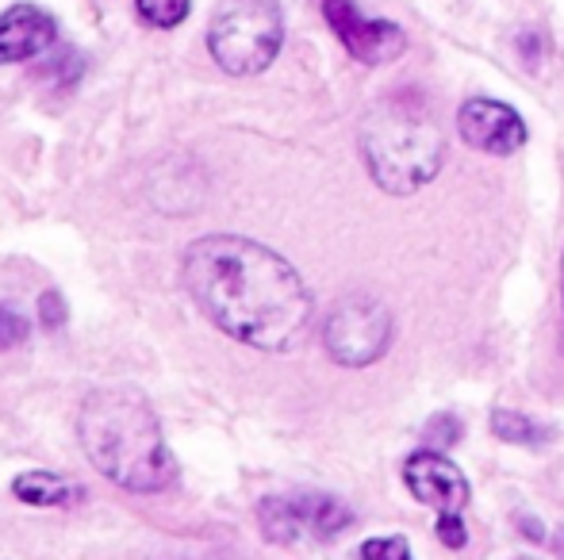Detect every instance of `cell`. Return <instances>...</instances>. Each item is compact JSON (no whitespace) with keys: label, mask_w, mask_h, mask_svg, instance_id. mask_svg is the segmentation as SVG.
Here are the masks:
<instances>
[{"label":"cell","mask_w":564,"mask_h":560,"mask_svg":"<svg viewBox=\"0 0 564 560\" xmlns=\"http://www.w3.org/2000/svg\"><path fill=\"white\" fill-rule=\"evenodd\" d=\"M188 296L227 338L265 353L296 350L312 327V292L276 250L242 234H208L181 262Z\"/></svg>","instance_id":"obj_1"},{"label":"cell","mask_w":564,"mask_h":560,"mask_svg":"<svg viewBox=\"0 0 564 560\" xmlns=\"http://www.w3.org/2000/svg\"><path fill=\"white\" fill-rule=\"evenodd\" d=\"M82 449L100 476L139 495L177 484V457L162 438L158 415L131 388H100L82 404Z\"/></svg>","instance_id":"obj_2"},{"label":"cell","mask_w":564,"mask_h":560,"mask_svg":"<svg viewBox=\"0 0 564 560\" xmlns=\"http://www.w3.org/2000/svg\"><path fill=\"white\" fill-rule=\"evenodd\" d=\"M361 154L372 180L392 196H411L442 169L446 142L423 97H388L365 116Z\"/></svg>","instance_id":"obj_3"},{"label":"cell","mask_w":564,"mask_h":560,"mask_svg":"<svg viewBox=\"0 0 564 560\" xmlns=\"http://www.w3.org/2000/svg\"><path fill=\"white\" fill-rule=\"evenodd\" d=\"M284 43L281 0H224L212 15L208 51L230 77H253L273 66Z\"/></svg>","instance_id":"obj_4"},{"label":"cell","mask_w":564,"mask_h":560,"mask_svg":"<svg viewBox=\"0 0 564 560\" xmlns=\"http://www.w3.org/2000/svg\"><path fill=\"white\" fill-rule=\"evenodd\" d=\"M258 526L276 546H304V541H335L354 526V510L335 495L296 492L269 495L258 503Z\"/></svg>","instance_id":"obj_5"},{"label":"cell","mask_w":564,"mask_h":560,"mask_svg":"<svg viewBox=\"0 0 564 560\" xmlns=\"http://www.w3.org/2000/svg\"><path fill=\"white\" fill-rule=\"evenodd\" d=\"M392 342V311L372 296H346L323 327V345L330 361L346 369H365L384 358Z\"/></svg>","instance_id":"obj_6"},{"label":"cell","mask_w":564,"mask_h":560,"mask_svg":"<svg viewBox=\"0 0 564 560\" xmlns=\"http://www.w3.org/2000/svg\"><path fill=\"white\" fill-rule=\"evenodd\" d=\"M323 15H327L338 43L365 66H384V62L400 58L403 46H408V35H403L400 23L369 20V15L357 12L354 0H323Z\"/></svg>","instance_id":"obj_7"},{"label":"cell","mask_w":564,"mask_h":560,"mask_svg":"<svg viewBox=\"0 0 564 560\" xmlns=\"http://www.w3.org/2000/svg\"><path fill=\"white\" fill-rule=\"evenodd\" d=\"M403 480H408L411 495L426 507H434L438 515H465L473 487H468L465 472L449 461L438 449H415L403 464Z\"/></svg>","instance_id":"obj_8"},{"label":"cell","mask_w":564,"mask_h":560,"mask_svg":"<svg viewBox=\"0 0 564 560\" xmlns=\"http://www.w3.org/2000/svg\"><path fill=\"white\" fill-rule=\"evenodd\" d=\"M457 131L468 146L484 150V154H514L519 146H527V123L511 105L499 100L476 97L468 105H460L457 112Z\"/></svg>","instance_id":"obj_9"},{"label":"cell","mask_w":564,"mask_h":560,"mask_svg":"<svg viewBox=\"0 0 564 560\" xmlns=\"http://www.w3.org/2000/svg\"><path fill=\"white\" fill-rule=\"evenodd\" d=\"M58 39V23L39 4H12L0 12V69L46 54Z\"/></svg>","instance_id":"obj_10"},{"label":"cell","mask_w":564,"mask_h":560,"mask_svg":"<svg viewBox=\"0 0 564 560\" xmlns=\"http://www.w3.org/2000/svg\"><path fill=\"white\" fill-rule=\"evenodd\" d=\"M12 495L20 503H28V507H69V503L82 499V487L69 484L58 472L31 469L12 480Z\"/></svg>","instance_id":"obj_11"},{"label":"cell","mask_w":564,"mask_h":560,"mask_svg":"<svg viewBox=\"0 0 564 560\" xmlns=\"http://www.w3.org/2000/svg\"><path fill=\"white\" fill-rule=\"evenodd\" d=\"M491 433L499 441H507V446H545L550 441V430L542 422L527 419L519 411H507V407L491 411Z\"/></svg>","instance_id":"obj_12"},{"label":"cell","mask_w":564,"mask_h":560,"mask_svg":"<svg viewBox=\"0 0 564 560\" xmlns=\"http://www.w3.org/2000/svg\"><path fill=\"white\" fill-rule=\"evenodd\" d=\"M134 12H139L150 28L170 31V28H177V23L188 20L193 0H134Z\"/></svg>","instance_id":"obj_13"},{"label":"cell","mask_w":564,"mask_h":560,"mask_svg":"<svg viewBox=\"0 0 564 560\" xmlns=\"http://www.w3.org/2000/svg\"><path fill=\"white\" fill-rule=\"evenodd\" d=\"M361 560H415L408 538L400 534H388V538H369L361 546Z\"/></svg>","instance_id":"obj_14"},{"label":"cell","mask_w":564,"mask_h":560,"mask_svg":"<svg viewBox=\"0 0 564 560\" xmlns=\"http://www.w3.org/2000/svg\"><path fill=\"white\" fill-rule=\"evenodd\" d=\"M28 334H31L28 319H23L15 307L0 304V350H12V345L28 342Z\"/></svg>","instance_id":"obj_15"},{"label":"cell","mask_w":564,"mask_h":560,"mask_svg":"<svg viewBox=\"0 0 564 560\" xmlns=\"http://www.w3.org/2000/svg\"><path fill=\"white\" fill-rule=\"evenodd\" d=\"M66 319H69V311H66V299H62V292L46 288L43 296H39V322H43L46 330H62V327H66Z\"/></svg>","instance_id":"obj_16"},{"label":"cell","mask_w":564,"mask_h":560,"mask_svg":"<svg viewBox=\"0 0 564 560\" xmlns=\"http://www.w3.org/2000/svg\"><path fill=\"white\" fill-rule=\"evenodd\" d=\"M438 538L446 541L449 549H465L468 546V530H465V518L460 515H438Z\"/></svg>","instance_id":"obj_17"},{"label":"cell","mask_w":564,"mask_h":560,"mask_svg":"<svg viewBox=\"0 0 564 560\" xmlns=\"http://www.w3.org/2000/svg\"><path fill=\"white\" fill-rule=\"evenodd\" d=\"M426 438H438V446H453V441H460V419L457 415H438L426 426Z\"/></svg>","instance_id":"obj_18"},{"label":"cell","mask_w":564,"mask_h":560,"mask_svg":"<svg viewBox=\"0 0 564 560\" xmlns=\"http://www.w3.org/2000/svg\"><path fill=\"white\" fill-rule=\"evenodd\" d=\"M561 296H564V257H561Z\"/></svg>","instance_id":"obj_19"}]
</instances>
